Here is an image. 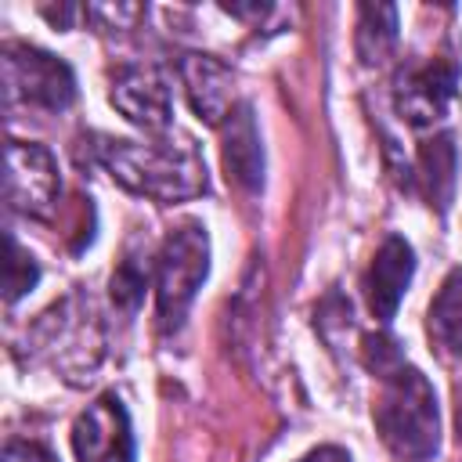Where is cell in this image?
I'll return each mask as SVG.
<instances>
[{"instance_id":"cell-14","label":"cell","mask_w":462,"mask_h":462,"mask_svg":"<svg viewBox=\"0 0 462 462\" xmlns=\"http://www.w3.org/2000/svg\"><path fill=\"white\" fill-rule=\"evenodd\" d=\"M419 180L426 188L430 206L448 209L451 188H455V144L448 134H440L419 148Z\"/></svg>"},{"instance_id":"cell-10","label":"cell","mask_w":462,"mask_h":462,"mask_svg":"<svg viewBox=\"0 0 462 462\" xmlns=\"http://www.w3.org/2000/svg\"><path fill=\"white\" fill-rule=\"evenodd\" d=\"M411 271H415L411 245L401 235L383 238V245L375 249V256L368 263V274H365V300H368L372 318L390 321L397 314V303H401V296L411 282Z\"/></svg>"},{"instance_id":"cell-3","label":"cell","mask_w":462,"mask_h":462,"mask_svg":"<svg viewBox=\"0 0 462 462\" xmlns=\"http://www.w3.org/2000/svg\"><path fill=\"white\" fill-rule=\"evenodd\" d=\"M206 271H209V235L202 224L188 220L166 238L155 263V307L162 332L180 328L199 285L206 282Z\"/></svg>"},{"instance_id":"cell-2","label":"cell","mask_w":462,"mask_h":462,"mask_svg":"<svg viewBox=\"0 0 462 462\" xmlns=\"http://www.w3.org/2000/svg\"><path fill=\"white\" fill-rule=\"evenodd\" d=\"M372 419L383 444L401 462H426L437 455V444H440L437 393L415 365L401 361L379 375Z\"/></svg>"},{"instance_id":"cell-15","label":"cell","mask_w":462,"mask_h":462,"mask_svg":"<svg viewBox=\"0 0 462 462\" xmlns=\"http://www.w3.org/2000/svg\"><path fill=\"white\" fill-rule=\"evenodd\" d=\"M36 278H40V267H36V260L18 245V238L14 235H7V263H4V300L7 303H14V300H22L32 285H36Z\"/></svg>"},{"instance_id":"cell-12","label":"cell","mask_w":462,"mask_h":462,"mask_svg":"<svg viewBox=\"0 0 462 462\" xmlns=\"http://www.w3.org/2000/svg\"><path fill=\"white\" fill-rule=\"evenodd\" d=\"M430 339L444 361H462V271H451L430 303Z\"/></svg>"},{"instance_id":"cell-17","label":"cell","mask_w":462,"mask_h":462,"mask_svg":"<svg viewBox=\"0 0 462 462\" xmlns=\"http://www.w3.org/2000/svg\"><path fill=\"white\" fill-rule=\"evenodd\" d=\"M0 462H58L47 448H40V444H32V440H11L7 448H4V458Z\"/></svg>"},{"instance_id":"cell-19","label":"cell","mask_w":462,"mask_h":462,"mask_svg":"<svg viewBox=\"0 0 462 462\" xmlns=\"http://www.w3.org/2000/svg\"><path fill=\"white\" fill-rule=\"evenodd\" d=\"M455 426H458V448H462V390H458V408H455Z\"/></svg>"},{"instance_id":"cell-11","label":"cell","mask_w":462,"mask_h":462,"mask_svg":"<svg viewBox=\"0 0 462 462\" xmlns=\"http://www.w3.org/2000/svg\"><path fill=\"white\" fill-rule=\"evenodd\" d=\"M224 170L227 180H235L245 191H256L263 184V148L256 134V119L249 105H238L224 123Z\"/></svg>"},{"instance_id":"cell-1","label":"cell","mask_w":462,"mask_h":462,"mask_svg":"<svg viewBox=\"0 0 462 462\" xmlns=\"http://www.w3.org/2000/svg\"><path fill=\"white\" fill-rule=\"evenodd\" d=\"M94 159L119 180L126 191L180 202L206 191V162L191 137H162V141H126V137H97Z\"/></svg>"},{"instance_id":"cell-8","label":"cell","mask_w":462,"mask_h":462,"mask_svg":"<svg viewBox=\"0 0 462 462\" xmlns=\"http://www.w3.org/2000/svg\"><path fill=\"white\" fill-rule=\"evenodd\" d=\"M108 97L141 130L159 134L170 126V87L155 65H123L112 76Z\"/></svg>"},{"instance_id":"cell-18","label":"cell","mask_w":462,"mask_h":462,"mask_svg":"<svg viewBox=\"0 0 462 462\" xmlns=\"http://www.w3.org/2000/svg\"><path fill=\"white\" fill-rule=\"evenodd\" d=\"M300 462H350V455H346L343 448H332V444H325V448H314L310 455H303Z\"/></svg>"},{"instance_id":"cell-9","label":"cell","mask_w":462,"mask_h":462,"mask_svg":"<svg viewBox=\"0 0 462 462\" xmlns=\"http://www.w3.org/2000/svg\"><path fill=\"white\" fill-rule=\"evenodd\" d=\"M180 79H184V90H188V101H191L195 116L206 119L209 126H224L227 116L238 108L235 105V76L220 58L184 54Z\"/></svg>"},{"instance_id":"cell-16","label":"cell","mask_w":462,"mask_h":462,"mask_svg":"<svg viewBox=\"0 0 462 462\" xmlns=\"http://www.w3.org/2000/svg\"><path fill=\"white\" fill-rule=\"evenodd\" d=\"M144 282H148V263H141L137 256H126L112 274V300L123 310H137L144 296Z\"/></svg>"},{"instance_id":"cell-4","label":"cell","mask_w":462,"mask_h":462,"mask_svg":"<svg viewBox=\"0 0 462 462\" xmlns=\"http://www.w3.org/2000/svg\"><path fill=\"white\" fill-rule=\"evenodd\" d=\"M0 69H4V97L7 101L43 108V112H61L76 97L72 69L61 58H54L51 51H40L32 43H4Z\"/></svg>"},{"instance_id":"cell-7","label":"cell","mask_w":462,"mask_h":462,"mask_svg":"<svg viewBox=\"0 0 462 462\" xmlns=\"http://www.w3.org/2000/svg\"><path fill=\"white\" fill-rule=\"evenodd\" d=\"M455 83H458V65L455 61H422V65H408L397 76L393 87V108L408 126H430L437 123L451 97H455Z\"/></svg>"},{"instance_id":"cell-13","label":"cell","mask_w":462,"mask_h":462,"mask_svg":"<svg viewBox=\"0 0 462 462\" xmlns=\"http://www.w3.org/2000/svg\"><path fill=\"white\" fill-rule=\"evenodd\" d=\"M354 47L365 65H383L397 47V7L393 4H361Z\"/></svg>"},{"instance_id":"cell-5","label":"cell","mask_w":462,"mask_h":462,"mask_svg":"<svg viewBox=\"0 0 462 462\" xmlns=\"http://www.w3.org/2000/svg\"><path fill=\"white\" fill-rule=\"evenodd\" d=\"M61 180L58 162L43 144L7 141L4 148V202L22 217H51Z\"/></svg>"},{"instance_id":"cell-6","label":"cell","mask_w":462,"mask_h":462,"mask_svg":"<svg viewBox=\"0 0 462 462\" xmlns=\"http://www.w3.org/2000/svg\"><path fill=\"white\" fill-rule=\"evenodd\" d=\"M76 462H134V433L116 393L97 397L72 426Z\"/></svg>"}]
</instances>
